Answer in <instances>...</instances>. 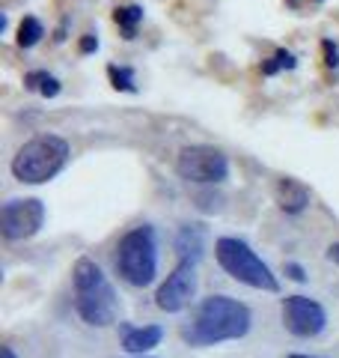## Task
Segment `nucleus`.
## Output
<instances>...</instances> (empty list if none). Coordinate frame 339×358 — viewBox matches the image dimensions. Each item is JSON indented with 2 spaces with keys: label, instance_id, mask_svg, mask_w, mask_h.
I'll return each mask as SVG.
<instances>
[{
  "label": "nucleus",
  "instance_id": "obj_15",
  "mask_svg": "<svg viewBox=\"0 0 339 358\" xmlns=\"http://www.w3.org/2000/svg\"><path fill=\"white\" fill-rule=\"evenodd\" d=\"M42 36H45V27H42L39 18H33V15L21 18V24H18V45L21 48H33Z\"/></svg>",
  "mask_w": 339,
  "mask_h": 358
},
{
  "label": "nucleus",
  "instance_id": "obj_20",
  "mask_svg": "<svg viewBox=\"0 0 339 358\" xmlns=\"http://www.w3.org/2000/svg\"><path fill=\"white\" fill-rule=\"evenodd\" d=\"M98 48V39L93 36V33H86V36L81 39V54H93Z\"/></svg>",
  "mask_w": 339,
  "mask_h": 358
},
{
  "label": "nucleus",
  "instance_id": "obj_6",
  "mask_svg": "<svg viewBox=\"0 0 339 358\" xmlns=\"http://www.w3.org/2000/svg\"><path fill=\"white\" fill-rule=\"evenodd\" d=\"M176 171L188 182L197 185H218L229 176V162L226 155L206 143H197V147H185L176 159Z\"/></svg>",
  "mask_w": 339,
  "mask_h": 358
},
{
  "label": "nucleus",
  "instance_id": "obj_14",
  "mask_svg": "<svg viewBox=\"0 0 339 358\" xmlns=\"http://www.w3.org/2000/svg\"><path fill=\"white\" fill-rule=\"evenodd\" d=\"M113 21L119 24V30L126 33V39H134V33H137V24L143 21V9L140 6H119L116 13H113Z\"/></svg>",
  "mask_w": 339,
  "mask_h": 358
},
{
  "label": "nucleus",
  "instance_id": "obj_24",
  "mask_svg": "<svg viewBox=\"0 0 339 358\" xmlns=\"http://www.w3.org/2000/svg\"><path fill=\"white\" fill-rule=\"evenodd\" d=\"M286 3H289L292 9H298V6H301V0H286Z\"/></svg>",
  "mask_w": 339,
  "mask_h": 358
},
{
  "label": "nucleus",
  "instance_id": "obj_12",
  "mask_svg": "<svg viewBox=\"0 0 339 358\" xmlns=\"http://www.w3.org/2000/svg\"><path fill=\"white\" fill-rule=\"evenodd\" d=\"M277 203L282 212H289V215H298V212H303L310 206V192L303 188L298 179H289L282 176L277 182Z\"/></svg>",
  "mask_w": 339,
  "mask_h": 358
},
{
  "label": "nucleus",
  "instance_id": "obj_7",
  "mask_svg": "<svg viewBox=\"0 0 339 358\" xmlns=\"http://www.w3.org/2000/svg\"><path fill=\"white\" fill-rule=\"evenodd\" d=\"M42 224H45V206L36 197L9 200V203H3V209H0V233H3L9 242L36 236L42 230Z\"/></svg>",
  "mask_w": 339,
  "mask_h": 358
},
{
  "label": "nucleus",
  "instance_id": "obj_13",
  "mask_svg": "<svg viewBox=\"0 0 339 358\" xmlns=\"http://www.w3.org/2000/svg\"><path fill=\"white\" fill-rule=\"evenodd\" d=\"M24 87L27 90H36V93L45 96V99L60 96V90H63V84L56 81L54 75H48V72H27L24 75Z\"/></svg>",
  "mask_w": 339,
  "mask_h": 358
},
{
  "label": "nucleus",
  "instance_id": "obj_19",
  "mask_svg": "<svg viewBox=\"0 0 339 358\" xmlns=\"http://www.w3.org/2000/svg\"><path fill=\"white\" fill-rule=\"evenodd\" d=\"M286 275L292 278V281H298V284L307 281V272H303V268H301L298 263H286Z\"/></svg>",
  "mask_w": 339,
  "mask_h": 358
},
{
  "label": "nucleus",
  "instance_id": "obj_16",
  "mask_svg": "<svg viewBox=\"0 0 339 358\" xmlns=\"http://www.w3.org/2000/svg\"><path fill=\"white\" fill-rule=\"evenodd\" d=\"M107 78L110 84L122 90V93H137V84H134V72L128 66H107Z\"/></svg>",
  "mask_w": 339,
  "mask_h": 358
},
{
  "label": "nucleus",
  "instance_id": "obj_23",
  "mask_svg": "<svg viewBox=\"0 0 339 358\" xmlns=\"http://www.w3.org/2000/svg\"><path fill=\"white\" fill-rule=\"evenodd\" d=\"M286 358H319V355H303V352H292V355H286Z\"/></svg>",
  "mask_w": 339,
  "mask_h": 358
},
{
  "label": "nucleus",
  "instance_id": "obj_10",
  "mask_svg": "<svg viewBox=\"0 0 339 358\" xmlns=\"http://www.w3.org/2000/svg\"><path fill=\"white\" fill-rule=\"evenodd\" d=\"M173 248L179 254V260L199 263L202 254H206V230H202L199 224H185V227H179V233H176Z\"/></svg>",
  "mask_w": 339,
  "mask_h": 358
},
{
  "label": "nucleus",
  "instance_id": "obj_4",
  "mask_svg": "<svg viewBox=\"0 0 339 358\" xmlns=\"http://www.w3.org/2000/svg\"><path fill=\"white\" fill-rule=\"evenodd\" d=\"M116 272L131 287H149L158 272V245L149 224L128 230L116 245Z\"/></svg>",
  "mask_w": 339,
  "mask_h": 358
},
{
  "label": "nucleus",
  "instance_id": "obj_8",
  "mask_svg": "<svg viewBox=\"0 0 339 358\" xmlns=\"http://www.w3.org/2000/svg\"><path fill=\"white\" fill-rule=\"evenodd\" d=\"M194 296H197V263L179 260V266L167 275V281L158 287L155 305L167 313H179L194 301Z\"/></svg>",
  "mask_w": 339,
  "mask_h": 358
},
{
  "label": "nucleus",
  "instance_id": "obj_21",
  "mask_svg": "<svg viewBox=\"0 0 339 358\" xmlns=\"http://www.w3.org/2000/svg\"><path fill=\"white\" fill-rule=\"evenodd\" d=\"M327 257H331L333 263H339V242H336V245H331V248H327Z\"/></svg>",
  "mask_w": 339,
  "mask_h": 358
},
{
  "label": "nucleus",
  "instance_id": "obj_17",
  "mask_svg": "<svg viewBox=\"0 0 339 358\" xmlns=\"http://www.w3.org/2000/svg\"><path fill=\"white\" fill-rule=\"evenodd\" d=\"M295 66H298L295 54H292V51H277L274 57L262 63V75H277L282 69H295Z\"/></svg>",
  "mask_w": 339,
  "mask_h": 358
},
{
  "label": "nucleus",
  "instance_id": "obj_2",
  "mask_svg": "<svg viewBox=\"0 0 339 358\" xmlns=\"http://www.w3.org/2000/svg\"><path fill=\"white\" fill-rule=\"evenodd\" d=\"M75 281V310L86 326H110L119 317V299L116 289L107 281V275L98 268L96 260L81 257L72 272Z\"/></svg>",
  "mask_w": 339,
  "mask_h": 358
},
{
  "label": "nucleus",
  "instance_id": "obj_18",
  "mask_svg": "<svg viewBox=\"0 0 339 358\" xmlns=\"http://www.w3.org/2000/svg\"><path fill=\"white\" fill-rule=\"evenodd\" d=\"M322 54H324V66H327V69L336 72L339 69V45L333 39H324L322 42Z\"/></svg>",
  "mask_w": 339,
  "mask_h": 358
},
{
  "label": "nucleus",
  "instance_id": "obj_9",
  "mask_svg": "<svg viewBox=\"0 0 339 358\" xmlns=\"http://www.w3.org/2000/svg\"><path fill=\"white\" fill-rule=\"evenodd\" d=\"M282 322L295 338H315L327 326V313L315 299L286 296L282 299Z\"/></svg>",
  "mask_w": 339,
  "mask_h": 358
},
{
  "label": "nucleus",
  "instance_id": "obj_1",
  "mask_svg": "<svg viewBox=\"0 0 339 358\" xmlns=\"http://www.w3.org/2000/svg\"><path fill=\"white\" fill-rule=\"evenodd\" d=\"M250 331V308L229 296H209L182 329L190 346H211L223 341H239Z\"/></svg>",
  "mask_w": 339,
  "mask_h": 358
},
{
  "label": "nucleus",
  "instance_id": "obj_3",
  "mask_svg": "<svg viewBox=\"0 0 339 358\" xmlns=\"http://www.w3.org/2000/svg\"><path fill=\"white\" fill-rule=\"evenodd\" d=\"M66 162H69V143L60 134H36L15 152L13 173L18 182L42 185L60 173Z\"/></svg>",
  "mask_w": 339,
  "mask_h": 358
},
{
  "label": "nucleus",
  "instance_id": "obj_22",
  "mask_svg": "<svg viewBox=\"0 0 339 358\" xmlns=\"http://www.w3.org/2000/svg\"><path fill=\"white\" fill-rule=\"evenodd\" d=\"M0 358H15V352H13V346H3V350H0Z\"/></svg>",
  "mask_w": 339,
  "mask_h": 358
},
{
  "label": "nucleus",
  "instance_id": "obj_5",
  "mask_svg": "<svg viewBox=\"0 0 339 358\" xmlns=\"http://www.w3.org/2000/svg\"><path fill=\"white\" fill-rule=\"evenodd\" d=\"M214 257H218L220 268L235 281H241L253 289H265V293H277L280 289V281L271 275V268L262 263L250 245L235 239V236H223L214 242Z\"/></svg>",
  "mask_w": 339,
  "mask_h": 358
},
{
  "label": "nucleus",
  "instance_id": "obj_11",
  "mask_svg": "<svg viewBox=\"0 0 339 358\" xmlns=\"http://www.w3.org/2000/svg\"><path fill=\"white\" fill-rule=\"evenodd\" d=\"M119 329H122V350L131 352V355H143V352L155 350V346L161 343V338H164L161 326H140V329H134V326H126V322H122Z\"/></svg>",
  "mask_w": 339,
  "mask_h": 358
}]
</instances>
